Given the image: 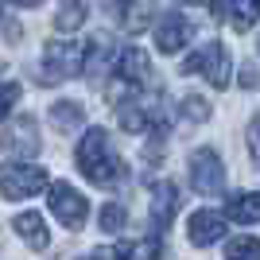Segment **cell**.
<instances>
[{"instance_id": "16", "label": "cell", "mask_w": 260, "mask_h": 260, "mask_svg": "<svg viewBox=\"0 0 260 260\" xmlns=\"http://www.w3.org/2000/svg\"><path fill=\"white\" fill-rule=\"evenodd\" d=\"M82 120H86V109L78 105V101H54V105H51V124L58 132L82 128Z\"/></svg>"}, {"instance_id": "29", "label": "cell", "mask_w": 260, "mask_h": 260, "mask_svg": "<svg viewBox=\"0 0 260 260\" xmlns=\"http://www.w3.org/2000/svg\"><path fill=\"white\" fill-rule=\"evenodd\" d=\"M16 4H20V8H39L43 0H16Z\"/></svg>"}, {"instance_id": "21", "label": "cell", "mask_w": 260, "mask_h": 260, "mask_svg": "<svg viewBox=\"0 0 260 260\" xmlns=\"http://www.w3.org/2000/svg\"><path fill=\"white\" fill-rule=\"evenodd\" d=\"M179 109H183V117L190 120V124H198V120H206L210 113H214L202 98H183V101H179Z\"/></svg>"}, {"instance_id": "4", "label": "cell", "mask_w": 260, "mask_h": 260, "mask_svg": "<svg viewBox=\"0 0 260 260\" xmlns=\"http://www.w3.org/2000/svg\"><path fill=\"white\" fill-rule=\"evenodd\" d=\"M47 186V171L35 167V163H23V159H12L0 167V194L8 202H20V198H31Z\"/></svg>"}, {"instance_id": "8", "label": "cell", "mask_w": 260, "mask_h": 260, "mask_svg": "<svg viewBox=\"0 0 260 260\" xmlns=\"http://www.w3.org/2000/svg\"><path fill=\"white\" fill-rule=\"evenodd\" d=\"M190 35H194V23L186 20V16H179V12H167V16L155 23V47H159L163 54L183 51V47L190 43Z\"/></svg>"}, {"instance_id": "15", "label": "cell", "mask_w": 260, "mask_h": 260, "mask_svg": "<svg viewBox=\"0 0 260 260\" xmlns=\"http://www.w3.org/2000/svg\"><path fill=\"white\" fill-rule=\"evenodd\" d=\"M225 217H233L237 225H252V221H260V190H249V194H233V198H229Z\"/></svg>"}, {"instance_id": "2", "label": "cell", "mask_w": 260, "mask_h": 260, "mask_svg": "<svg viewBox=\"0 0 260 260\" xmlns=\"http://www.w3.org/2000/svg\"><path fill=\"white\" fill-rule=\"evenodd\" d=\"M89 62V47L86 43H47L43 47V78L47 86H58V82H70V78L86 74Z\"/></svg>"}, {"instance_id": "11", "label": "cell", "mask_w": 260, "mask_h": 260, "mask_svg": "<svg viewBox=\"0 0 260 260\" xmlns=\"http://www.w3.org/2000/svg\"><path fill=\"white\" fill-rule=\"evenodd\" d=\"M113 74L120 78V82H128V86H148V78H152V62H148V54L140 51V47H124V51L117 54V62H113Z\"/></svg>"}, {"instance_id": "10", "label": "cell", "mask_w": 260, "mask_h": 260, "mask_svg": "<svg viewBox=\"0 0 260 260\" xmlns=\"http://www.w3.org/2000/svg\"><path fill=\"white\" fill-rule=\"evenodd\" d=\"M186 237H190V245H198V249L221 241L225 237V214H217V210H198V214H190Z\"/></svg>"}, {"instance_id": "18", "label": "cell", "mask_w": 260, "mask_h": 260, "mask_svg": "<svg viewBox=\"0 0 260 260\" xmlns=\"http://www.w3.org/2000/svg\"><path fill=\"white\" fill-rule=\"evenodd\" d=\"M225 260H260V237H233L225 245Z\"/></svg>"}, {"instance_id": "6", "label": "cell", "mask_w": 260, "mask_h": 260, "mask_svg": "<svg viewBox=\"0 0 260 260\" xmlns=\"http://www.w3.org/2000/svg\"><path fill=\"white\" fill-rule=\"evenodd\" d=\"M47 206H51V214L62 221L66 229H82L89 217V202L82 198V190H74L70 183H51V190H47Z\"/></svg>"}, {"instance_id": "28", "label": "cell", "mask_w": 260, "mask_h": 260, "mask_svg": "<svg viewBox=\"0 0 260 260\" xmlns=\"http://www.w3.org/2000/svg\"><path fill=\"white\" fill-rule=\"evenodd\" d=\"M183 4H198V8H214L217 0H183Z\"/></svg>"}, {"instance_id": "12", "label": "cell", "mask_w": 260, "mask_h": 260, "mask_svg": "<svg viewBox=\"0 0 260 260\" xmlns=\"http://www.w3.org/2000/svg\"><path fill=\"white\" fill-rule=\"evenodd\" d=\"M117 120L124 132H148V128H155L159 113H152L144 105V98H117Z\"/></svg>"}, {"instance_id": "3", "label": "cell", "mask_w": 260, "mask_h": 260, "mask_svg": "<svg viewBox=\"0 0 260 260\" xmlns=\"http://www.w3.org/2000/svg\"><path fill=\"white\" fill-rule=\"evenodd\" d=\"M183 74H202L214 89H225L229 86V74H233V58H229L225 43L210 39L206 47H198V51L183 62Z\"/></svg>"}, {"instance_id": "26", "label": "cell", "mask_w": 260, "mask_h": 260, "mask_svg": "<svg viewBox=\"0 0 260 260\" xmlns=\"http://www.w3.org/2000/svg\"><path fill=\"white\" fill-rule=\"evenodd\" d=\"M136 260H159V241L155 237L140 241V245H136Z\"/></svg>"}, {"instance_id": "30", "label": "cell", "mask_w": 260, "mask_h": 260, "mask_svg": "<svg viewBox=\"0 0 260 260\" xmlns=\"http://www.w3.org/2000/svg\"><path fill=\"white\" fill-rule=\"evenodd\" d=\"M0 23H4V0H0Z\"/></svg>"}, {"instance_id": "24", "label": "cell", "mask_w": 260, "mask_h": 260, "mask_svg": "<svg viewBox=\"0 0 260 260\" xmlns=\"http://www.w3.org/2000/svg\"><path fill=\"white\" fill-rule=\"evenodd\" d=\"M245 140H249V159L260 167V113L249 120V128H245Z\"/></svg>"}, {"instance_id": "19", "label": "cell", "mask_w": 260, "mask_h": 260, "mask_svg": "<svg viewBox=\"0 0 260 260\" xmlns=\"http://www.w3.org/2000/svg\"><path fill=\"white\" fill-rule=\"evenodd\" d=\"M93 260H136V245L128 241H113V245H101L93 252Z\"/></svg>"}, {"instance_id": "17", "label": "cell", "mask_w": 260, "mask_h": 260, "mask_svg": "<svg viewBox=\"0 0 260 260\" xmlns=\"http://www.w3.org/2000/svg\"><path fill=\"white\" fill-rule=\"evenodd\" d=\"M256 20H260V0H233V4H229V27L237 35L252 31Z\"/></svg>"}, {"instance_id": "13", "label": "cell", "mask_w": 260, "mask_h": 260, "mask_svg": "<svg viewBox=\"0 0 260 260\" xmlns=\"http://www.w3.org/2000/svg\"><path fill=\"white\" fill-rule=\"evenodd\" d=\"M12 229H16V233H20V237L27 241V245H31L35 252H43L47 245H51L47 221H43L39 214H35V210H23V214H16V217H12Z\"/></svg>"}, {"instance_id": "1", "label": "cell", "mask_w": 260, "mask_h": 260, "mask_svg": "<svg viewBox=\"0 0 260 260\" xmlns=\"http://www.w3.org/2000/svg\"><path fill=\"white\" fill-rule=\"evenodd\" d=\"M74 159H78V171L86 175L93 186H117L120 179H124V163H120V155L113 152L105 128H86Z\"/></svg>"}, {"instance_id": "27", "label": "cell", "mask_w": 260, "mask_h": 260, "mask_svg": "<svg viewBox=\"0 0 260 260\" xmlns=\"http://www.w3.org/2000/svg\"><path fill=\"white\" fill-rule=\"evenodd\" d=\"M241 86H245V89H256V70H252V66H241Z\"/></svg>"}, {"instance_id": "22", "label": "cell", "mask_w": 260, "mask_h": 260, "mask_svg": "<svg viewBox=\"0 0 260 260\" xmlns=\"http://www.w3.org/2000/svg\"><path fill=\"white\" fill-rule=\"evenodd\" d=\"M20 101V82H0V120L8 117Z\"/></svg>"}, {"instance_id": "14", "label": "cell", "mask_w": 260, "mask_h": 260, "mask_svg": "<svg viewBox=\"0 0 260 260\" xmlns=\"http://www.w3.org/2000/svg\"><path fill=\"white\" fill-rule=\"evenodd\" d=\"M89 16V0H58V12H54V27L62 35L78 31Z\"/></svg>"}, {"instance_id": "9", "label": "cell", "mask_w": 260, "mask_h": 260, "mask_svg": "<svg viewBox=\"0 0 260 260\" xmlns=\"http://www.w3.org/2000/svg\"><path fill=\"white\" fill-rule=\"evenodd\" d=\"M175 210H179V186L167 183V179L155 183L152 186V214H148L152 217V237H159L163 229L175 221Z\"/></svg>"}, {"instance_id": "7", "label": "cell", "mask_w": 260, "mask_h": 260, "mask_svg": "<svg viewBox=\"0 0 260 260\" xmlns=\"http://www.w3.org/2000/svg\"><path fill=\"white\" fill-rule=\"evenodd\" d=\"M0 144H4V152L20 155V159L35 155L39 148H43V144H39V128H35V117H27V113L16 117L8 128H4V140H0Z\"/></svg>"}, {"instance_id": "5", "label": "cell", "mask_w": 260, "mask_h": 260, "mask_svg": "<svg viewBox=\"0 0 260 260\" xmlns=\"http://www.w3.org/2000/svg\"><path fill=\"white\" fill-rule=\"evenodd\" d=\"M190 186H194L198 194H221L225 190V167H221V155L214 152V148H198L194 155H190Z\"/></svg>"}, {"instance_id": "25", "label": "cell", "mask_w": 260, "mask_h": 260, "mask_svg": "<svg viewBox=\"0 0 260 260\" xmlns=\"http://www.w3.org/2000/svg\"><path fill=\"white\" fill-rule=\"evenodd\" d=\"M148 12H152V0H136V8L128 12V20H124V27H128V31H140L144 23H148Z\"/></svg>"}, {"instance_id": "23", "label": "cell", "mask_w": 260, "mask_h": 260, "mask_svg": "<svg viewBox=\"0 0 260 260\" xmlns=\"http://www.w3.org/2000/svg\"><path fill=\"white\" fill-rule=\"evenodd\" d=\"M101 8H105V16L109 20H128V12L136 8V0H101Z\"/></svg>"}, {"instance_id": "20", "label": "cell", "mask_w": 260, "mask_h": 260, "mask_svg": "<svg viewBox=\"0 0 260 260\" xmlns=\"http://www.w3.org/2000/svg\"><path fill=\"white\" fill-rule=\"evenodd\" d=\"M124 206H117V202H109V206H101V233H120L124 229Z\"/></svg>"}]
</instances>
